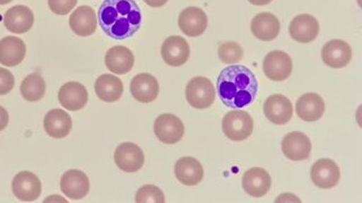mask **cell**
<instances>
[{
  "instance_id": "6da1fadb",
  "label": "cell",
  "mask_w": 362,
  "mask_h": 203,
  "mask_svg": "<svg viewBox=\"0 0 362 203\" xmlns=\"http://www.w3.org/2000/svg\"><path fill=\"white\" fill-rule=\"evenodd\" d=\"M98 20L106 37L123 41L134 37L141 28V9L134 0H104Z\"/></svg>"
},
{
  "instance_id": "8d00e7d4",
  "label": "cell",
  "mask_w": 362,
  "mask_h": 203,
  "mask_svg": "<svg viewBox=\"0 0 362 203\" xmlns=\"http://www.w3.org/2000/svg\"><path fill=\"white\" fill-rule=\"evenodd\" d=\"M13 0H0V5H7V4L11 3Z\"/></svg>"
},
{
  "instance_id": "2e32d148",
  "label": "cell",
  "mask_w": 362,
  "mask_h": 203,
  "mask_svg": "<svg viewBox=\"0 0 362 203\" xmlns=\"http://www.w3.org/2000/svg\"><path fill=\"white\" fill-rule=\"evenodd\" d=\"M324 64L334 69L346 67L351 62V47L343 40H331L322 49Z\"/></svg>"
},
{
  "instance_id": "836d02e7",
  "label": "cell",
  "mask_w": 362,
  "mask_h": 203,
  "mask_svg": "<svg viewBox=\"0 0 362 203\" xmlns=\"http://www.w3.org/2000/svg\"><path fill=\"white\" fill-rule=\"evenodd\" d=\"M9 122L8 112L4 109L3 106L0 105V131L5 130L7 128Z\"/></svg>"
},
{
  "instance_id": "ffe728a7",
  "label": "cell",
  "mask_w": 362,
  "mask_h": 203,
  "mask_svg": "<svg viewBox=\"0 0 362 203\" xmlns=\"http://www.w3.org/2000/svg\"><path fill=\"white\" fill-rule=\"evenodd\" d=\"M271 176L261 167H254L243 176V189L253 198H262L270 191Z\"/></svg>"
},
{
  "instance_id": "9c48e42d",
  "label": "cell",
  "mask_w": 362,
  "mask_h": 203,
  "mask_svg": "<svg viewBox=\"0 0 362 203\" xmlns=\"http://www.w3.org/2000/svg\"><path fill=\"white\" fill-rule=\"evenodd\" d=\"M310 178H312L313 183L320 189H333L340 181V167L332 159H320L313 165L312 170H310Z\"/></svg>"
},
{
  "instance_id": "d590c367",
  "label": "cell",
  "mask_w": 362,
  "mask_h": 203,
  "mask_svg": "<svg viewBox=\"0 0 362 203\" xmlns=\"http://www.w3.org/2000/svg\"><path fill=\"white\" fill-rule=\"evenodd\" d=\"M248 1L255 6H265L269 5L272 0H248Z\"/></svg>"
},
{
  "instance_id": "ba28073f",
  "label": "cell",
  "mask_w": 362,
  "mask_h": 203,
  "mask_svg": "<svg viewBox=\"0 0 362 203\" xmlns=\"http://www.w3.org/2000/svg\"><path fill=\"white\" fill-rule=\"evenodd\" d=\"M115 162L123 172L136 173L145 164V153L134 142H123L115 149Z\"/></svg>"
},
{
  "instance_id": "d6a6232c",
  "label": "cell",
  "mask_w": 362,
  "mask_h": 203,
  "mask_svg": "<svg viewBox=\"0 0 362 203\" xmlns=\"http://www.w3.org/2000/svg\"><path fill=\"white\" fill-rule=\"evenodd\" d=\"M15 86V77L9 70L0 68V96L8 94Z\"/></svg>"
},
{
  "instance_id": "603a6c76",
  "label": "cell",
  "mask_w": 362,
  "mask_h": 203,
  "mask_svg": "<svg viewBox=\"0 0 362 203\" xmlns=\"http://www.w3.org/2000/svg\"><path fill=\"white\" fill-rule=\"evenodd\" d=\"M105 66L115 75H126L134 68V53L128 47L121 45L111 47L105 54Z\"/></svg>"
},
{
  "instance_id": "484cf974",
  "label": "cell",
  "mask_w": 362,
  "mask_h": 203,
  "mask_svg": "<svg viewBox=\"0 0 362 203\" xmlns=\"http://www.w3.org/2000/svg\"><path fill=\"white\" fill-rule=\"evenodd\" d=\"M26 45L20 37H6L0 40V64L6 67H16L24 60Z\"/></svg>"
},
{
  "instance_id": "d6986e66",
  "label": "cell",
  "mask_w": 362,
  "mask_h": 203,
  "mask_svg": "<svg viewBox=\"0 0 362 203\" xmlns=\"http://www.w3.org/2000/svg\"><path fill=\"white\" fill-rule=\"evenodd\" d=\"M69 26L71 31L78 37H90L98 28V16L90 6H79L70 15Z\"/></svg>"
},
{
  "instance_id": "ac0fdd59",
  "label": "cell",
  "mask_w": 362,
  "mask_h": 203,
  "mask_svg": "<svg viewBox=\"0 0 362 203\" xmlns=\"http://www.w3.org/2000/svg\"><path fill=\"white\" fill-rule=\"evenodd\" d=\"M4 24L9 32L24 34L33 28L34 14L28 6L17 5L6 11Z\"/></svg>"
},
{
  "instance_id": "52a82bcc",
  "label": "cell",
  "mask_w": 362,
  "mask_h": 203,
  "mask_svg": "<svg viewBox=\"0 0 362 203\" xmlns=\"http://www.w3.org/2000/svg\"><path fill=\"white\" fill-rule=\"evenodd\" d=\"M263 71L272 81H284L293 73V60L284 51H271L263 62Z\"/></svg>"
},
{
  "instance_id": "cb8c5ba5",
  "label": "cell",
  "mask_w": 362,
  "mask_h": 203,
  "mask_svg": "<svg viewBox=\"0 0 362 203\" xmlns=\"http://www.w3.org/2000/svg\"><path fill=\"white\" fill-rule=\"evenodd\" d=\"M43 127L49 136L56 139H62L70 134L73 129V120L64 110L53 109L45 115Z\"/></svg>"
},
{
  "instance_id": "9a60e30c",
  "label": "cell",
  "mask_w": 362,
  "mask_h": 203,
  "mask_svg": "<svg viewBox=\"0 0 362 203\" xmlns=\"http://www.w3.org/2000/svg\"><path fill=\"white\" fill-rule=\"evenodd\" d=\"M189 45L187 40L177 35L168 37L162 45V58L168 66L181 67L189 58Z\"/></svg>"
},
{
  "instance_id": "44dd1931",
  "label": "cell",
  "mask_w": 362,
  "mask_h": 203,
  "mask_svg": "<svg viewBox=\"0 0 362 203\" xmlns=\"http://www.w3.org/2000/svg\"><path fill=\"white\" fill-rule=\"evenodd\" d=\"M130 92L140 103H151L158 96L159 83L151 74H139L132 79Z\"/></svg>"
},
{
  "instance_id": "7a4b0ae2",
  "label": "cell",
  "mask_w": 362,
  "mask_h": 203,
  "mask_svg": "<svg viewBox=\"0 0 362 203\" xmlns=\"http://www.w3.org/2000/svg\"><path fill=\"white\" fill-rule=\"evenodd\" d=\"M257 91V76L245 66L233 64L218 76V96L229 109H243L253 103Z\"/></svg>"
},
{
  "instance_id": "1f68e13d",
  "label": "cell",
  "mask_w": 362,
  "mask_h": 203,
  "mask_svg": "<svg viewBox=\"0 0 362 203\" xmlns=\"http://www.w3.org/2000/svg\"><path fill=\"white\" fill-rule=\"evenodd\" d=\"M78 0H47L51 11L59 16L69 14L75 8Z\"/></svg>"
},
{
  "instance_id": "f1b7e54d",
  "label": "cell",
  "mask_w": 362,
  "mask_h": 203,
  "mask_svg": "<svg viewBox=\"0 0 362 203\" xmlns=\"http://www.w3.org/2000/svg\"><path fill=\"white\" fill-rule=\"evenodd\" d=\"M45 81L40 74L28 75L21 83V94L28 102H37L42 100L45 94Z\"/></svg>"
},
{
  "instance_id": "4316f807",
  "label": "cell",
  "mask_w": 362,
  "mask_h": 203,
  "mask_svg": "<svg viewBox=\"0 0 362 203\" xmlns=\"http://www.w3.org/2000/svg\"><path fill=\"white\" fill-rule=\"evenodd\" d=\"M280 22L278 17L271 13H259L251 23V31L254 37L261 41L270 42L280 33Z\"/></svg>"
},
{
  "instance_id": "30bf717a",
  "label": "cell",
  "mask_w": 362,
  "mask_h": 203,
  "mask_svg": "<svg viewBox=\"0 0 362 203\" xmlns=\"http://www.w3.org/2000/svg\"><path fill=\"white\" fill-rule=\"evenodd\" d=\"M60 189L67 198L71 200H81L90 192V180L83 170H67L62 176Z\"/></svg>"
},
{
  "instance_id": "4fadbf2b",
  "label": "cell",
  "mask_w": 362,
  "mask_h": 203,
  "mask_svg": "<svg viewBox=\"0 0 362 203\" xmlns=\"http://www.w3.org/2000/svg\"><path fill=\"white\" fill-rule=\"evenodd\" d=\"M58 100L64 109L71 112L79 111L84 109L88 102V92L83 83L68 81L59 91Z\"/></svg>"
},
{
  "instance_id": "7c38bea8",
  "label": "cell",
  "mask_w": 362,
  "mask_h": 203,
  "mask_svg": "<svg viewBox=\"0 0 362 203\" xmlns=\"http://www.w3.org/2000/svg\"><path fill=\"white\" fill-rule=\"evenodd\" d=\"M263 111L267 119L276 125H284L289 122L293 115L291 100L281 94L269 96L268 100H265Z\"/></svg>"
},
{
  "instance_id": "3957f363",
  "label": "cell",
  "mask_w": 362,
  "mask_h": 203,
  "mask_svg": "<svg viewBox=\"0 0 362 203\" xmlns=\"http://www.w3.org/2000/svg\"><path fill=\"white\" fill-rule=\"evenodd\" d=\"M253 130V119L248 112L234 110L223 117V134L233 141H244L252 136Z\"/></svg>"
},
{
  "instance_id": "f546056e",
  "label": "cell",
  "mask_w": 362,
  "mask_h": 203,
  "mask_svg": "<svg viewBox=\"0 0 362 203\" xmlns=\"http://www.w3.org/2000/svg\"><path fill=\"white\" fill-rule=\"evenodd\" d=\"M218 56L223 64H237L244 57V50L236 42H226L219 47Z\"/></svg>"
},
{
  "instance_id": "5b68a950",
  "label": "cell",
  "mask_w": 362,
  "mask_h": 203,
  "mask_svg": "<svg viewBox=\"0 0 362 203\" xmlns=\"http://www.w3.org/2000/svg\"><path fill=\"white\" fill-rule=\"evenodd\" d=\"M184 124L180 117L173 115H159L153 123V132L159 141L174 145L181 141L184 136Z\"/></svg>"
},
{
  "instance_id": "e575fe53",
  "label": "cell",
  "mask_w": 362,
  "mask_h": 203,
  "mask_svg": "<svg viewBox=\"0 0 362 203\" xmlns=\"http://www.w3.org/2000/svg\"><path fill=\"white\" fill-rule=\"evenodd\" d=\"M148 6L153 7V8H158L168 4V0H144Z\"/></svg>"
},
{
  "instance_id": "5bb4252c",
  "label": "cell",
  "mask_w": 362,
  "mask_h": 203,
  "mask_svg": "<svg viewBox=\"0 0 362 203\" xmlns=\"http://www.w3.org/2000/svg\"><path fill=\"white\" fill-rule=\"evenodd\" d=\"M179 26L187 37H200L208 28V16L199 7H187L180 14Z\"/></svg>"
},
{
  "instance_id": "8992f818",
  "label": "cell",
  "mask_w": 362,
  "mask_h": 203,
  "mask_svg": "<svg viewBox=\"0 0 362 203\" xmlns=\"http://www.w3.org/2000/svg\"><path fill=\"white\" fill-rule=\"evenodd\" d=\"M11 190L16 199L23 202H33L37 200L42 192V184L34 173L20 172L11 183Z\"/></svg>"
},
{
  "instance_id": "83f0119b",
  "label": "cell",
  "mask_w": 362,
  "mask_h": 203,
  "mask_svg": "<svg viewBox=\"0 0 362 203\" xmlns=\"http://www.w3.org/2000/svg\"><path fill=\"white\" fill-rule=\"evenodd\" d=\"M95 93L106 103L117 102L123 94L122 81L111 74L100 76L95 81Z\"/></svg>"
},
{
  "instance_id": "8fae6325",
  "label": "cell",
  "mask_w": 362,
  "mask_h": 203,
  "mask_svg": "<svg viewBox=\"0 0 362 203\" xmlns=\"http://www.w3.org/2000/svg\"><path fill=\"white\" fill-rule=\"evenodd\" d=\"M281 147L284 156L293 162L305 161L312 153V142L310 138L298 131H293L284 136Z\"/></svg>"
},
{
  "instance_id": "7402d4cb",
  "label": "cell",
  "mask_w": 362,
  "mask_h": 203,
  "mask_svg": "<svg viewBox=\"0 0 362 203\" xmlns=\"http://www.w3.org/2000/svg\"><path fill=\"white\" fill-rule=\"evenodd\" d=\"M175 176L182 184L187 187L198 185L204 180V167L194 157H182L174 167Z\"/></svg>"
},
{
  "instance_id": "e0dca14e",
  "label": "cell",
  "mask_w": 362,
  "mask_h": 203,
  "mask_svg": "<svg viewBox=\"0 0 362 203\" xmlns=\"http://www.w3.org/2000/svg\"><path fill=\"white\" fill-rule=\"evenodd\" d=\"M289 33L290 37L299 43H310L318 37L320 24L312 15L301 14L290 23Z\"/></svg>"
},
{
  "instance_id": "277c9868",
  "label": "cell",
  "mask_w": 362,
  "mask_h": 203,
  "mask_svg": "<svg viewBox=\"0 0 362 203\" xmlns=\"http://www.w3.org/2000/svg\"><path fill=\"white\" fill-rule=\"evenodd\" d=\"M187 103L194 109H208L216 100V89L209 79L198 76L191 79L185 89Z\"/></svg>"
},
{
  "instance_id": "4dcf8cb0",
  "label": "cell",
  "mask_w": 362,
  "mask_h": 203,
  "mask_svg": "<svg viewBox=\"0 0 362 203\" xmlns=\"http://www.w3.org/2000/svg\"><path fill=\"white\" fill-rule=\"evenodd\" d=\"M165 195L162 190L153 184H147L138 190L136 195V203H164Z\"/></svg>"
},
{
  "instance_id": "d4e9b609",
  "label": "cell",
  "mask_w": 362,
  "mask_h": 203,
  "mask_svg": "<svg viewBox=\"0 0 362 203\" xmlns=\"http://www.w3.org/2000/svg\"><path fill=\"white\" fill-rule=\"evenodd\" d=\"M296 111L301 120L314 122L323 117L325 112V102L316 93H307L297 100Z\"/></svg>"
}]
</instances>
